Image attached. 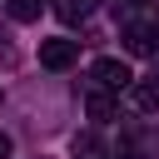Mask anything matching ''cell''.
<instances>
[{
    "instance_id": "cell-2",
    "label": "cell",
    "mask_w": 159,
    "mask_h": 159,
    "mask_svg": "<svg viewBox=\"0 0 159 159\" xmlns=\"http://www.w3.org/2000/svg\"><path fill=\"white\" fill-rule=\"evenodd\" d=\"M104 89H129L134 84V75H129V65L124 60H94V70H89Z\"/></svg>"
},
{
    "instance_id": "cell-8",
    "label": "cell",
    "mask_w": 159,
    "mask_h": 159,
    "mask_svg": "<svg viewBox=\"0 0 159 159\" xmlns=\"http://www.w3.org/2000/svg\"><path fill=\"white\" fill-rule=\"evenodd\" d=\"M0 159H10V134H0Z\"/></svg>"
},
{
    "instance_id": "cell-1",
    "label": "cell",
    "mask_w": 159,
    "mask_h": 159,
    "mask_svg": "<svg viewBox=\"0 0 159 159\" xmlns=\"http://www.w3.org/2000/svg\"><path fill=\"white\" fill-rule=\"evenodd\" d=\"M80 60V45L75 40H40V65L45 70H70Z\"/></svg>"
},
{
    "instance_id": "cell-6",
    "label": "cell",
    "mask_w": 159,
    "mask_h": 159,
    "mask_svg": "<svg viewBox=\"0 0 159 159\" xmlns=\"http://www.w3.org/2000/svg\"><path fill=\"white\" fill-rule=\"evenodd\" d=\"M10 20H40V0H5Z\"/></svg>"
},
{
    "instance_id": "cell-4",
    "label": "cell",
    "mask_w": 159,
    "mask_h": 159,
    "mask_svg": "<svg viewBox=\"0 0 159 159\" xmlns=\"http://www.w3.org/2000/svg\"><path fill=\"white\" fill-rule=\"evenodd\" d=\"M84 109H89V119H94V124H109V119L119 114V104H114V99H109L104 89H94V94L84 99Z\"/></svg>"
},
{
    "instance_id": "cell-5",
    "label": "cell",
    "mask_w": 159,
    "mask_h": 159,
    "mask_svg": "<svg viewBox=\"0 0 159 159\" xmlns=\"http://www.w3.org/2000/svg\"><path fill=\"white\" fill-rule=\"evenodd\" d=\"M129 99H134V109L154 114L159 109V84H129Z\"/></svg>"
},
{
    "instance_id": "cell-9",
    "label": "cell",
    "mask_w": 159,
    "mask_h": 159,
    "mask_svg": "<svg viewBox=\"0 0 159 159\" xmlns=\"http://www.w3.org/2000/svg\"><path fill=\"white\" fill-rule=\"evenodd\" d=\"M134 5H144V0H134Z\"/></svg>"
},
{
    "instance_id": "cell-7",
    "label": "cell",
    "mask_w": 159,
    "mask_h": 159,
    "mask_svg": "<svg viewBox=\"0 0 159 159\" xmlns=\"http://www.w3.org/2000/svg\"><path fill=\"white\" fill-rule=\"evenodd\" d=\"M89 10H94V0H60V15L65 20H84Z\"/></svg>"
},
{
    "instance_id": "cell-3",
    "label": "cell",
    "mask_w": 159,
    "mask_h": 159,
    "mask_svg": "<svg viewBox=\"0 0 159 159\" xmlns=\"http://www.w3.org/2000/svg\"><path fill=\"white\" fill-rule=\"evenodd\" d=\"M124 50L129 55H154V30L149 25H124Z\"/></svg>"
}]
</instances>
